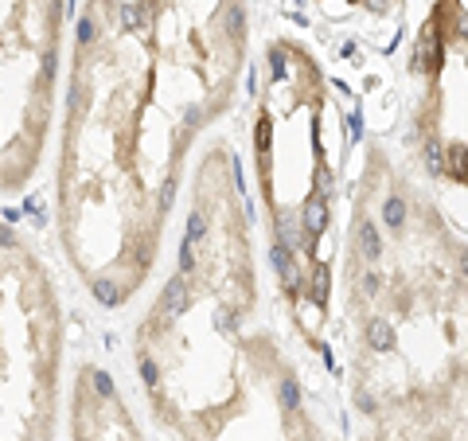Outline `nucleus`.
Listing matches in <instances>:
<instances>
[{"instance_id":"nucleus-2","label":"nucleus","mask_w":468,"mask_h":441,"mask_svg":"<svg viewBox=\"0 0 468 441\" xmlns=\"http://www.w3.org/2000/svg\"><path fill=\"white\" fill-rule=\"evenodd\" d=\"M187 309V278L180 273V278H172L164 285V297H160V313L164 316H180Z\"/></svg>"},{"instance_id":"nucleus-6","label":"nucleus","mask_w":468,"mask_h":441,"mask_svg":"<svg viewBox=\"0 0 468 441\" xmlns=\"http://www.w3.org/2000/svg\"><path fill=\"white\" fill-rule=\"evenodd\" d=\"M269 141H273V121H269V118H258V129H254V144H258L261 156L269 153Z\"/></svg>"},{"instance_id":"nucleus-4","label":"nucleus","mask_w":468,"mask_h":441,"mask_svg":"<svg viewBox=\"0 0 468 441\" xmlns=\"http://www.w3.org/2000/svg\"><path fill=\"white\" fill-rule=\"evenodd\" d=\"M90 289H94V297H98L101 305H109V309H113L117 301H121V285H117V281H109V278L90 281Z\"/></svg>"},{"instance_id":"nucleus-8","label":"nucleus","mask_w":468,"mask_h":441,"mask_svg":"<svg viewBox=\"0 0 468 441\" xmlns=\"http://www.w3.org/2000/svg\"><path fill=\"white\" fill-rule=\"evenodd\" d=\"M242 27H246V12H242V4H230V12H226V32L238 39L242 35Z\"/></svg>"},{"instance_id":"nucleus-7","label":"nucleus","mask_w":468,"mask_h":441,"mask_svg":"<svg viewBox=\"0 0 468 441\" xmlns=\"http://www.w3.org/2000/svg\"><path fill=\"white\" fill-rule=\"evenodd\" d=\"M78 47H90L94 39H98V24H94V16H82L78 20Z\"/></svg>"},{"instance_id":"nucleus-10","label":"nucleus","mask_w":468,"mask_h":441,"mask_svg":"<svg viewBox=\"0 0 468 441\" xmlns=\"http://www.w3.org/2000/svg\"><path fill=\"white\" fill-rule=\"evenodd\" d=\"M137 364H141V379H144V387H156V383H160V371H156V364H152L149 356H137Z\"/></svg>"},{"instance_id":"nucleus-3","label":"nucleus","mask_w":468,"mask_h":441,"mask_svg":"<svg viewBox=\"0 0 468 441\" xmlns=\"http://www.w3.org/2000/svg\"><path fill=\"white\" fill-rule=\"evenodd\" d=\"M149 8L144 4H121V24H125V32H141V27H149Z\"/></svg>"},{"instance_id":"nucleus-11","label":"nucleus","mask_w":468,"mask_h":441,"mask_svg":"<svg viewBox=\"0 0 468 441\" xmlns=\"http://www.w3.org/2000/svg\"><path fill=\"white\" fill-rule=\"evenodd\" d=\"M90 375H94V390H98L101 399H113V379L106 371H90Z\"/></svg>"},{"instance_id":"nucleus-15","label":"nucleus","mask_w":468,"mask_h":441,"mask_svg":"<svg viewBox=\"0 0 468 441\" xmlns=\"http://www.w3.org/2000/svg\"><path fill=\"white\" fill-rule=\"evenodd\" d=\"M230 4H234V0H230Z\"/></svg>"},{"instance_id":"nucleus-5","label":"nucleus","mask_w":468,"mask_h":441,"mask_svg":"<svg viewBox=\"0 0 468 441\" xmlns=\"http://www.w3.org/2000/svg\"><path fill=\"white\" fill-rule=\"evenodd\" d=\"M277 399H281V410H297L301 406V387H297V379H281V387H277Z\"/></svg>"},{"instance_id":"nucleus-1","label":"nucleus","mask_w":468,"mask_h":441,"mask_svg":"<svg viewBox=\"0 0 468 441\" xmlns=\"http://www.w3.org/2000/svg\"><path fill=\"white\" fill-rule=\"evenodd\" d=\"M301 223H304V230H309L312 242L324 238V230H328V199L324 195H309V199H304L301 204Z\"/></svg>"},{"instance_id":"nucleus-14","label":"nucleus","mask_w":468,"mask_h":441,"mask_svg":"<svg viewBox=\"0 0 468 441\" xmlns=\"http://www.w3.org/2000/svg\"><path fill=\"white\" fill-rule=\"evenodd\" d=\"M0 247H16V235L8 227H0Z\"/></svg>"},{"instance_id":"nucleus-9","label":"nucleus","mask_w":468,"mask_h":441,"mask_svg":"<svg viewBox=\"0 0 468 441\" xmlns=\"http://www.w3.org/2000/svg\"><path fill=\"white\" fill-rule=\"evenodd\" d=\"M207 235V223H203V215L195 211L192 219H187V242H192V247H199V238Z\"/></svg>"},{"instance_id":"nucleus-13","label":"nucleus","mask_w":468,"mask_h":441,"mask_svg":"<svg viewBox=\"0 0 468 441\" xmlns=\"http://www.w3.org/2000/svg\"><path fill=\"white\" fill-rule=\"evenodd\" d=\"M172 195H176V184L168 180V184L160 187V211H168V207H172Z\"/></svg>"},{"instance_id":"nucleus-12","label":"nucleus","mask_w":468,"mask_h":441,"mask_svg":"<svg viewBox=\"0 0 468 441\" xmlns=\"http://www.w3.org/2000/svg\"><path fill=\"white\" fill-rule=\"evenodd\" d=\"M180 270H184V273L195 270V247L187 242V238H184V247H180Z\"/></svg>"}]
</instances>
